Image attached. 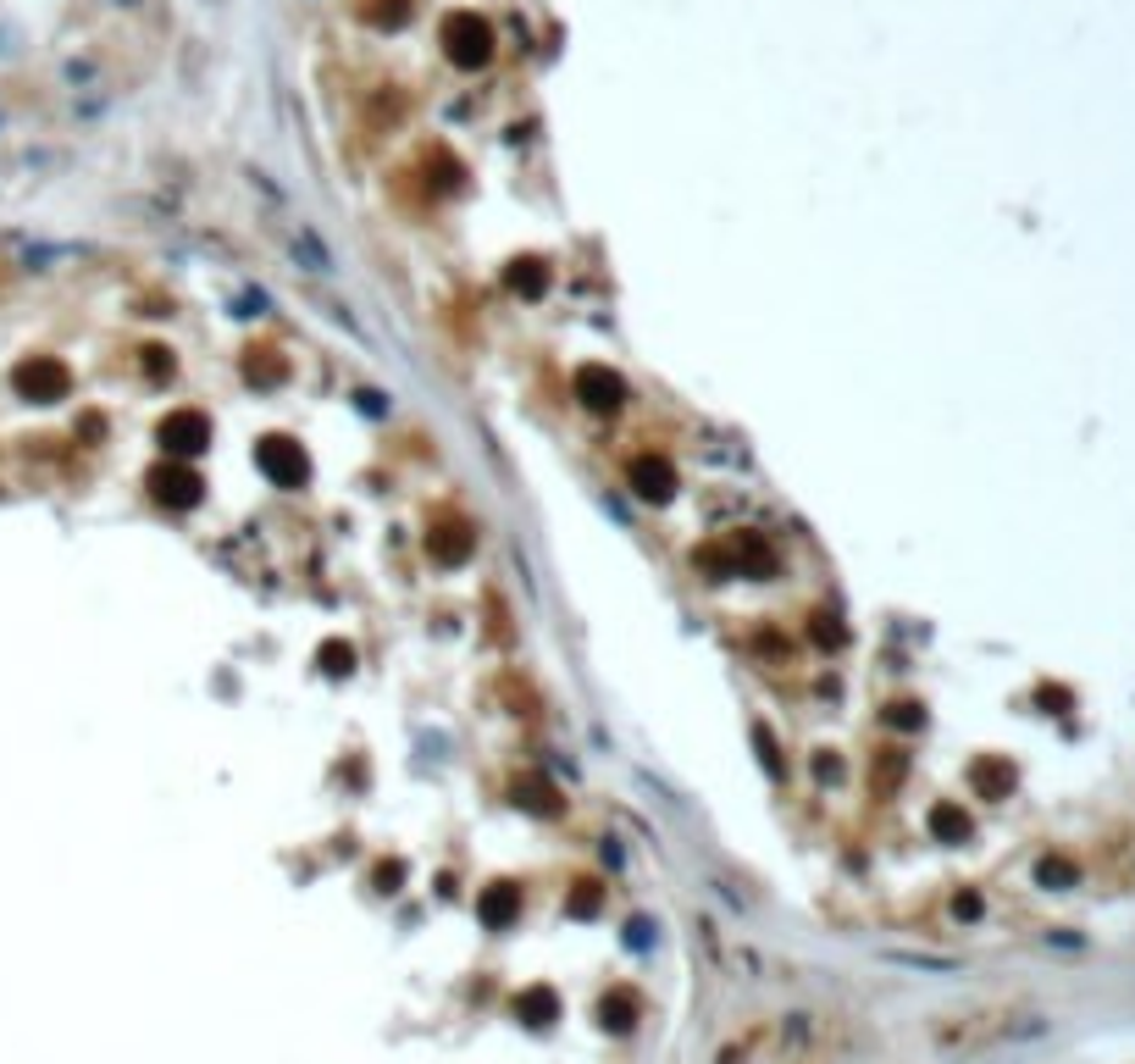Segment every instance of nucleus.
<instances>
[{
  "instance_id": "4be33fe9",
  "label": "nucleus",
  "mask_w": 1135,
  "mask_h": 1064,
  "mask_svg": "<svg viewBox=\"0 0 1135 1064\" xmlns=\"http://www.w3.org/2000/svg\"><path fill=\"white\" fill-rule=\"evenodd\" d=\"M599 909V887L593 882H577V892H571V915H593Z\"/></svg>"
},
{
  "instance_id": "9b49d317",
  "label": "nucleus",
  "mask_w": 1135,
  "mask_h": 1064,
  "mask_svg": "<svg viewBox=\"0 0 1135 1064\" xmlns=\"http://www.w3.org/2000/svg\"><path fill=\"white\" fill-rule=\"evenodd\" d=\"M637 1014H643V1004H637V993H626V987L604 993V1004H599L604 1031H632V1026H637Z\"/></svg>"
},
{
  "instance_id": "20e7f679",
  "label": "nucleus",
  "mask_w": 1135,
  "mask_h": 1064,
  "mask_svg": "<svg viewBox=\"0 0 1135 1064\" xmlns=\"http://www.w3.org/2000/svg\"><path fill=\"white\" fill-rule=\"evenodd\" d=\"M161 449L172 455V461H189V455L211 449V422L200 416V410H166V422L156 427Z\"/></svg>"
},
{
  "instance_id": "dca6fc26",
  "label": "nucleus",
  "mask_w": 1135,
  "mask_h": 1064,
  "mask_svg": "<svg viewBox=\"0 0 1135 1064\" xmlns=\"http://www.w3.org/2000/svg\"><path fill=\"white\" fill-rule=\"evenodd\" d=\"M930 832L942 837V843H964L970 837V815L958 810V804H936L930 810Z\"/></svg>"
},
{
  "instance_id": "5701e85b",
  "label": "nucleus",
  "mask_w": 1135,
  "mask_h": 1064,
  "mask_svg": "<svg viewBox=\"0 0 1135 1064\" xmlns=\"http://www.w3.org/2000/svg\"><path fill=\"white\" fill-rule=\"evenodd\" d=\"M144 372H150V377H172V350L150 344V350H144Z\"/></svg>"
},
{
  "instance_id": "423d86ee",
  "label": "nucleus",
  "mask_w": 1135,
  "mask_h": 1064,
  "mask_svg": "<svg viewBox=\"0 0 1135 1064\" xmlns=\"http://www.w3.org/2000/svg\"><path fill=\"white\" fill-rule=\"evenodd\" d=\"M626 482L637 489V499H649V504H664L676 494V466L664 461V455H637V461L626 466Z\"/></svg>"
},
{
  "instance_id": "a211bd4d",
  "label": "nucleus",
  "mask_w": 1135,
  "mask_h": 1064,
  "mask_svg": "<svg viewBox=\"0 0 1135 1064\" xmlns=\"http://www.w3.org/2000/svg\"><path fill=\"white\" fill-rule=\"evenodd\" d=\"M975 787H980V798H997V793L1014 787V770H1008V765H992V760H980V765H975Z\"/></svg>"
},
{
  "instance_id": "7ed1b4c3",
  "label": "nucleus",
  "mask_w": 1135,
  "mask_h": 1064,
  "mask_svg": "<svg viewBox=\"0 0 1135 1064\" xmlns=\"http://www.w3.org/2000/svg\"><path fill=\"white\" fill-rule=\"evenodd\" d=\"M443 51H449L455 67H482L493 56V29L477 12H455L443 22Z\"/></svg>"
},
{
  "instance_id": "39448f33",
  "label": "nucleus",
  "mask_w": 1135,
  "mask_h": 1064,
  "mask_svg": "<svg viewBox=\"0 0 1135 1064\" xmlns=\"http://www.w3.org/2000/svg\"><path fill=\"white\" fill-rule=\"evenodd\" d=\"M255 466L278 482V489H300L305 482V449L294 444V439H261V449H255Z\"/></svg>"
},
{
  "instance_id": "1a4fd4ad",
  "label": "nucleus",
  "mask_w": 1135,
  "mask_h": 1064,
  "mask_svg": "<svg viewBox=\"0 0 1135 1064\" xmlns=\"http://www.w3.org/2000/svg\"><path fill=\"white\" fill-rule=\"evenodd\" d=\"M472 544H477L472 527L455 521V516H449V521H432V532H427V554H432L438 566H460L465 554H472Z\"/></svg>"
},
{
  "instance_id": "b1692460",
  "label": "nucleus",
  "mask_w": 1135,
  "mask_h": 1064,
  "mask_svg": "<svg viewBox=\"0 0 1135 1064\" xmlns=\"http://www.w3.org/2000/svg\"><path fill=\"white\" fill-rule=\"evenodd\" d=\"M953 915H958V921H975V915H980V899H975V892H958V899H953Z\"/></svg>"
},
{
  "instance_id": "f3484780",
  "label": "nucleus",
  "mask_w": 1135,
  "mask_h": 1064,
  "mask_svg": "<svg viewBox=\"0 0 1135 1064\" xmlns=\"http://www.w3.org/2000/svg\"><path fill=\"white\" fill-rule=\"evenodd\" d=\"M504 283L515 288V295H527V300H537L543 288H549V272H543L537 261H515L510 272H504Z\"/></svg>"
},
{
  "instance_id": "0eeeda50",
  "label": "nucleus",
  "mask_w": 1135,
  "mask_h": 1064,
  "mask_svg": "<svg viewBox=\"0 0 1135 1064\" xmlns=\"http://www.w3.org/2000/svg\"><path fill=\"white\" fill-rule=\"evenodd\" d=\"M200 489H206V482L194 477L183 461H166V466L150 472V494H156L161 504H172V511H189V504H200Z\"/></svg>"
},
{
  "instance_id": "f257e3e1",
  "label": "nucleus",
  "mask_w": 1135,
  "mask_h": 1064,
  "mask_svg": "<svg viewBox=\"0 0 1135 1064\" xmlns=\"http://www.w3.org/2000/svg\"><path fill=\"white\" fill-rule=\"evenodd\" d=\"M693 566L709 571L714 583L721 577H776V549L759 538V532H731L721 544H704L693 554Z\"/></svg>"
},
{
  "instance_id": "6ab92c4d",
  "label": "nucleus",
  "mask_w": 1135,
  "mask_h": 1064,
  "mask_svg": "<svg viewBox=\"0 0 1135 1064\" xmlns=\"http://www.w3.org/2000/svg\"><path fill=\"white\" fill-rule=\"evenodd\" d=\"M316 660H322V671H327V676H350V671H355V649L333 638V643L316 649Z\"/></svg>"
},
{
  "instance_id": "f8f14e48",
  "label": "nucleus",
  "mask_w": 1135,
  "mask_h": 1064,
  "mask_svg": "<svg viewBox=\"0 0 1135 1064\" xmlns=\"http://www.w3.org/2000/svg\"><path fill=\"white\" fill-rule=\"evenodd\" d=\"M554 1014H560V1004H554L549 987H527V993L515 998V1021H527V1026H549Z\"/></svg>"
},
{
  "instance_id": "aec40b11",
  "label": "nucleus",
  "mask_w": 1135,
  "mask_h": 1064,
  "mask_svg": "<svg viewBox=\"0 0 1135 1064\" xmlns=\"http://www.w3.org/2000/svg\"><path fill=\"white\" fill-rule=\"evenodd\" d=\"M372 882H377V892H400V882H405V865H400V859H383V865L372 870Z\"/></svg>"
},
{
  "instance_id": "2eb2a0df",
  "label": "nucleus",
  "mask_w": 1135,
  "mask_h": 1064,
  "mask_svg": "<svg viewBox=\"0 0 1135 1064\" xmlns=\"http://www.w3.org/2000/svg\"><path fill=\"white\" fill-rule=\"evenodd\" d=\"M515 804H527L532 815H554L560 810V793H554V782L527 777V782H515Z\"/></svg>"
},
{
  "instance_id": "393cba45",
  "label": "nucleus",
  "mask_w": 1135,
  "mask_h": 1064,
  "mask_svg": "<svg viewBox=\"0 0 1135 1064\" xmlns=\"http://www.w3.org/2000/svg\"><path fill=\"white\" fill-rule=\"evenodd\" d=\"M886 721H892V727H915L920 710H915V705H892V715H886Z\"/></svg>"
},
{
  "instance_id": "4468645a",
  "label": "nucleus",
  "mask_w": 1135,
  "mask_h": 1064,
  "mask_svg": "<svg viewBox=\"0 0 1135 1064\" xmlns=\"http://www.w3.org/2000/svg\"><path fill=\"white\" fill-rule=\"evenodd\" d=\"M244 377H250L255 389H271V383L288 377V367H283L278 350H250V360H244Z\"/></svg>"
},
{
  "instance_id": "6e6552de",
  "label": "nucleus",
  "mask_w": 1135,
  "mask_h": 1064,
  "mask_svg": "<svg viewBox=\"0 0 1135 1064\" xmlns=\"http://www.w3.org/2000/svg\"><path fill=\"white\" fill-rule=\"evenodd\" d=\"M571 389H577V400L587 405V410H615L626 400V383L615 377L609 367H582L577 377H571Z\"/></svg>"
},
{
  "instance_id": "412c9836",
  "label": "nucleus",
  "mask_w": 1135,
  "mask_h": 1064,
  "mask_svg": "<svg viewBox=\"0 0 1135 1064\" xmlns=\"http://www.w3.org/2000/svg\"><path fill=\"white\" fill-rule=\"evenodd\" d=\"M814 643H820V649H836V643H843V626H836V616H826V610L814 616Z\"/></svg>"
},
{
  "instance_id": "ddd939ff",
  "label": "nucleus",
  "mask_w": 1135,
  "mask_h": 1064,
  "mask_svg": "<svg viewBox=\"0 0 1135 1064\" xmlns=\"http://www.w3.org/2000/svg\"><path fill=\"white\" fill-rule=\"evenodd\" d=\"M903 770H908V755H903V748H881V755L870 760V787H875V793H892V787L903 782Z\"/></svg>"
},
{
  "instance_id": "9d476101",
  "label": "nucleus",
  "mask_w": 1135,
  "mask_h": 1064,
  "mask_svg": "<svg viewBox=\"0 0 1135 1064\" xmlns=\"http://www.w3.org/2000/svg\"><path fill=\"white\" fill-rule=\"evenodd\" d=\"M477 915H482V926L487 932H504L515 915H521V887H510V882H499V887H487L482 899H477Z\"/></svg>"
},
{
  "instance_id": "f03ea898",
  "label": "nucleus",
  "mask_w": 1135,
  "mask_h": 1064,
  "mask_svg": "<svg viewBox=\"0 0 1135 1064\" xmlns=\"http://www.w3.org/2000/svg\"><path fill=\"white\" fill-rule=\"evenodd\" d=\"M12 383H17V394L22 400H34V405H56V400H67V389H72V372L61 367L56 355H29L22 367L12 372Z\"/></svg>"
}]
</instances>
